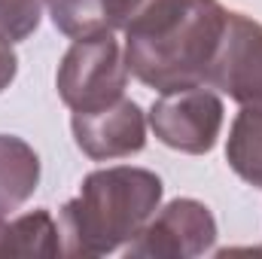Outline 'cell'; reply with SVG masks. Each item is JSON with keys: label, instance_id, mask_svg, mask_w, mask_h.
Here are the masks:
<instances>
[{"label": "cell", "instance_id": "obj_1", "mask_svg": "<svg viewBox=\"0 0 262 259\" xmlns=\"http://www.w3.org/2000/svg\"><path fill=\"white\" fill-rule=\"evenodd\" d=\"M226 18L220 0H128V73L159 95L207 85Z\"/></svg>", "mask_w": 262, "mask_h": 259}, {"label": "cell", "instance_id": "obj_2", "mask_svg": "<svg viewBox=\"0 0 262 259\" xmlns=\"http://www.w3.org/2000/svg\"><path fill=\"white\" fill-rule=\"evenodd\" d=\"M162 180L146 168H101L82 180L58 217L61 253L104 256L131 244L162 204Z\"/></svg>", "mask_w": 262, "mask_h": 259}, {"label": "cell", "instance_id": "obj_3", "mask_svg": "<svg viewBox=\"0 0 262 259\" xmlns=\"http://www.w3.org/2000/svg\"><path fill=\"white\" fill-rule=\"evenodd\" d=\"M58 95L67 107L76 110H98L119 98H125L128 85V67L125 52L113 34L73 40L64 52L58 76H55Z\"/></svg>", "mask_w": 262, "mask_h": 259}, {"label": "cell", "instance_id": "obj_4", "mask_svg": "<svg viewBox=\"0 0 262 259\" xmlns=\"http://www.w3.org/2000/svg\"><path fill=\"white\" fill-rule=\"evenodd\" d=\"M223 113V101L207 85H195L162 95L149 107V128L165 146L177 153L204 156L216 146Z\"/></svg>", "mask_w": 262, "mask_h": 259}, {"label": "cell", "instance_id": "obj_5", "mask_svg": "<svg viewBox=\"0 0 262 259\" xmlns=\"http://www.w3.org/2000/svg\"><path fill=\"white\" fill-rule=\"evenodd\" d=\"M216 241V220L207 204L195 198H174L137 232L128 244V256L152 259H192Z\"/></svg>", "mask_w": 262, "mask_h": 259}, {"label": "cell", "instance_id": "obj_6", "mask_svg": "<svg viewBox=\"0 0 262 259\" xmlns=\"http://www.w3.org/2000/svg\"><path fill=\"white\" fill-rule=\"evenodd\" d=\"M226 92L241 107H262V25L229 12L207 89Z\"/></svg>", "mask_w": 262, "mask_h": 259}, {"label": "cell", "instance_id": "obj_7", "mask_svg": "<svg viewBox=\"0 0 262 259\" xmlns=\"http://www.w3.org/2000/svg\"><path fill=\"white\" fill-rule=\"evenodd\" d=\"M70 128L76 146L95 162L125 159L146 146V116L128 98L98 110H76Z\"/></svg>", "mask_w": 262, "mask_h": 259}, {"label": "cell", "instance_id": "obj_8", "mask_svg": "<svg viewBox=\"0 0 262 259\" xmlns=\"http://www.w3.org/2000/svg\"><path fill=\"white\" fill-rule=\"evenodd\" d=\"M55 28L70 40L122 31L128 0H46Z\"/></svg>", "mask_w": 262, "mask_h": 259}, {"label": "cell", "instance_id": "obj_9", "mask_svg": "<svg viewBox=\"0 0 262 259\" xmlns=\"http://www.w3.org/2000/svg\"><path fill=\"white\" fill-rule=\"evenodd\" d=\"M40 183V156L15 134H0V217L18 210Z\"/></svg>", "mask_w": 262, "mask_h": 259}, {"label": "cell", "instance_id": "obj_10", "mask_svg": "<svg viewBox=\"0 0 262 259\" xmlns=\"http://www.w3.org/2000/svg\"><path fill=\"white\" fill-rule=\"evenodd\" d=\"M61 235L49 210H31L6 223L0 217V256H58Z\"/></svg>", "mask_w": 262, "mask_h": 259}, {"label": "cell", "instance_id": "obj_11", "mask_svg": "<svg viewBox=\"0 0 262 259\" xmlns=\"http://www.w3.org/2000/svg\"><path fill=\"white\" fill-rule=\"evenodd\" d=\"M229 168L250 186L262 189V107H244L229 131Z\"/></svg>", "mask_w": 262, "mask_h": 259}, {"label": "cell", "instance_id": "obj_12", "mask_svg": "<svg viewBox=\"0 0 262 259\" xmlns=\"http://www.w3.org/2000/svg\"><path fill=\"white\" fill-rule=\"evenodd\" d=\"M46 0H0V37L9 43L28 40L43 18Z\"/></svg>", "mask_w": 262, "mask_h": 259}, {"label": "cell", "instance_id": "obj_13", "mask_svg": "<svg viewBox=\"0 0 262 259\" xmlns=\"http://www.w3.org/2000/svg\"><path fill=\"white\" fill-rule=\"evenodd\" d=\"M15 70H18V55L12 49V43L0 37V92L9 89V82L15 79Z\"/></svg>", "mask_w": 262, "mask_h": 259}]
</instances>
